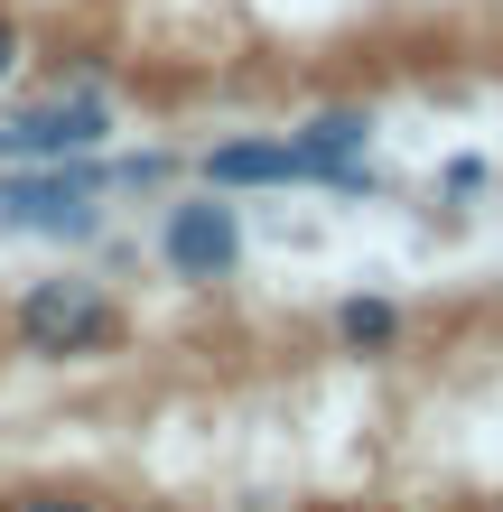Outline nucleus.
I'll list each match as a JSON object with an SVG mask.
<instances>
[{
  "mask_svg": "<svg viewBox=\"0 0 503 512\" xmlns=\"http://www.w3.org/2000/svg\"><path fill=\"white\" fill-rule=\"evenodd\" d=\"M103 187L112 177L94 159H38L0 177V224L10 233H47V243H84L103 233Z\"/></svg>",
  "mask_w": 503,
  "mask_h": 512,
  "instance_id": "obj_1",
  "label": "nucleus"
},
{
  "mask_svg": "<svg viewBox=\"0 0 503 512\" xmlns=\"http://www.w3.org/2000/svg\"><path fill=\"white\" fill-rule=\"evenodd\" d=\"M10 336H19V354L66 364V354H103L112 336H122V308L103 298V280H38L10 308Z\"/></svg>",
  "mask_w": 503,
  "mask_h": 512,
  "instance_id": "obj_2",
  "label": "nucleus"
},
{
  "mask_svg": "<svg viewBox=\"0 0 503 512\" xmlns=\"http://www.w3.org/2000/svg\"><path fill=\"white\" fill-rule=\"evenodd\" d=\"M112 140V103L103 94H47L0 122V168H38V159H94V149Z\"/></svg>",
  "mask_w": 503,
  "mask_h": 512,
  "instance_id": "obj_3",
  "label": "nucleus"
},
{
  "mask_svg": "<svg viewBox=\"0 0 503 512\" xmlns=\"http://www.w3.org/2000/svg\"><path fill=\"white\" fill-rule=\"evenodd\" d=\"M159 252H168L177 280H233V261H243V215L224 205V187L177 196L159 215Z\"/></svg>",
  "mask_w": 503,
  "mask_h": 512,
  "instance_id": "obj_4",
  "label": "nucleus"
},
{
  "mask_svg": "<svg viewBox=\"0 0 503 512\" xmlns=\"http://www.w3.org/2000/svg\"><path fill=\"white\" fill-rule=\"evenodd\" d=\"M289 140H299V159H308L317 187H373V168H364L373 122H364V112H308Z\"/></svg>",
  "mask_w": 503,
  "mask_h": 512,
  "instance_id": "obj_5",
  "label": "nucleus"
},
{
  "mask_svg": "<svg viewBox=\"0 0 503 512\" xmlns=\"http://www.w3.org/2000/svg\"><path fill=\"white\" fill-rule=\"evenodd\" d=\"M308 159L299 140H215L205 149V187H299Z\"/></svg>",
  "mask_w": 503,
  "mask_h": 512,
  "instance_id": "obj_6",
  "label": "nucleus"
},
{
  "mask_svg": "<svg viewBox=\"0 0 503 512\" xmlns=\"http://www.w3.org/2000/svg\"><path fill=\"white\" fill-rule=\"evenodd\" d=\"M336 336H345V354H392L401 345V308H392V298H345V308H336Z\"/></svg>",
  "mask_w": 503,
  "mask_h": 512,
  "instance_id": "obj_7",
  "label": "nucleus"
},
{
  "mask_svg": "<svg viewBox=\"0 0 503 512\" xmlns=\"http://www.w3.org/2000/svg\"><path fill=\"white\" fill-rule=\"evenodd\" d=\"M485 159H476V149H466V159H448V177H438V187H448V196H485Z\"/></svg>",
  "mask_w": 503,
  "mask_h": 512,
  "instance_id": "obj_8",
  "label": "nucleus"
},
{
  "mask_svg": "<svg viewBox=\"0 0 503 512\" xmlns=\"http://www.w3.org/2000/svg\"><path fill=\"white\" fill-rule=\"evenodd\" d=\"M10 512H94V503H84V494H66V485H38V494H19Z\"/></svg>",
  "mask_w": 503,
  "mask_h": 512,
  "instance_id": "obj_9",
  "label": "nucleus"
},
{
  "mask_svg": "<svg viewBox=\"0 0 503 512\" xmlns=\"http://www.w3.org/2000/svg\"><path fill=\"white\" fill-rule=\"evenodd\" d=\"M10 75H19V19L0 10V84H10Z\"/></svg>",
  "mask_w": 503,
  "mask_h": 512,
  "instance_id": "obj_10",
  "label": "nucleus"
},
{
  "mask_svg": "<svg viewBox=\"0 0 503 512\" xmlns=\"http://www.w3.org/2000/svg\"><path fill=\"white\" fill-rule=\"evenodd\" d=\"M494 512H503V503H494Z\"/></svg>",
  "mask_w": 503,
  "mask_h": 512,
  "instance_id": "obj_11",
  "label": "nucleus"
}]
</instances>
